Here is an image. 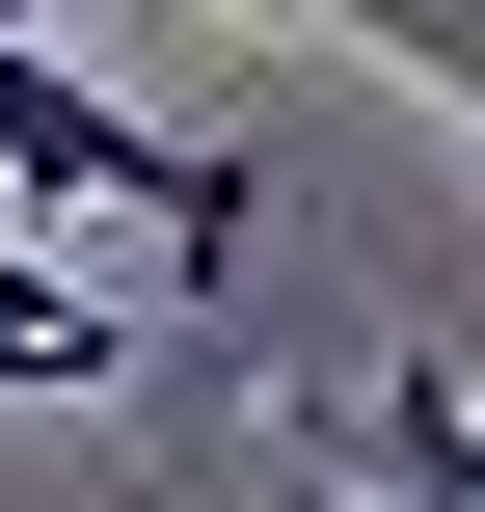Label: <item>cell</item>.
I'll use <instances>...</instances> for the list:
<instances>
[{
	"mask_svg": "<svg viewBox=\"0 0 485 512\" xmlns=\"http://www.w3.org/2000/svg\"><path fill=\"white\" fill-rule=\"evenodd\" d=\"M0 216H54V243H81V216H135V243H162L189 297L243 270V162H216V135H135V108H108V81H81L54 27L0 54Z\"/></svg>",
	"mask_w": 485,
	"mask_h": 512,
	"instance_id": "6da1fadb",
	"label": "cell"
},
{
	"mask_svg": "<svg viewBox=\"0 0 485 512\" xmlns=\"http://www.w3.org/2000/svg\"><path fill=\"white\" fill-rule=\"evenodd\" d=\"M351 459H378V512H485V405H459V378H378Z\"/></svg>",
	"mask_w": 485,
	"mask_h": 512,
	"instance_id": "7a4b0ae2",
	"label": "cell"
},
{
	"mask_svg": "<svg viewBox=\"0 0 485 512\" xmlns=\"http://www.w3.org/2000/svg\"><path fill=\"white\" fill-rule=\"evenodd\" d=\"M108 351H135V324L81 297V243H0V378H108Z\"/></svg>",
	"mask_w": 485,
	"mask_h": 512,
	"instance_id": "3957f363",
	"label": "cell"
},
{
	"mask_svg": "<svg viewBox=\"0 0 485 512\" xmlns=\"http://www.w3.org/2000/svg\"><path fill=\"white\" fill-rule=\"evenodd\" d=\"M0 54H27V0H0Z\"/></svg>",
	"mask_w": 485,
	"mask_h": 512,
	"instance_id": "5b68a950",
	"label": "cell"
},
{
	"mask_svg": "<svg viewBox=\"0 0 485 512\" xmlns=\"http://www.w3.org/2000/svg\"><path fill=\"white\" fill-rule=\"evenodd\" d=\"M324 27H351V54H405V81L485 135V0H324Z\"/></svg>",
	"mask_w": 485,
	"mask_h": 512,
	"instance_id": "277c9868",
	"label": "cell"
}]
</instances>
